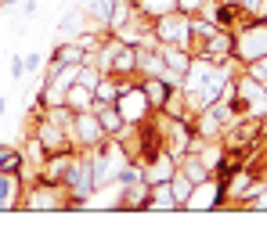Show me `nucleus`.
<instances>
[{
    "mask_svg": "<svg viewBox=\"0 0 267 252\" xmlns=\"http://www.w3.org/2000/svg\"><path fill=\"white\" fill-rule=\"evenodd\" d=\"M8 191H11V187H8L4 180H0V195H8ZM0 202H4V198H0Z\"/></svg>",
    "mask_w": 267,
    "mask_h": 252,
    "instance_id": "f257e3e1",
    "label": "nucleus"
}]
</instances>
